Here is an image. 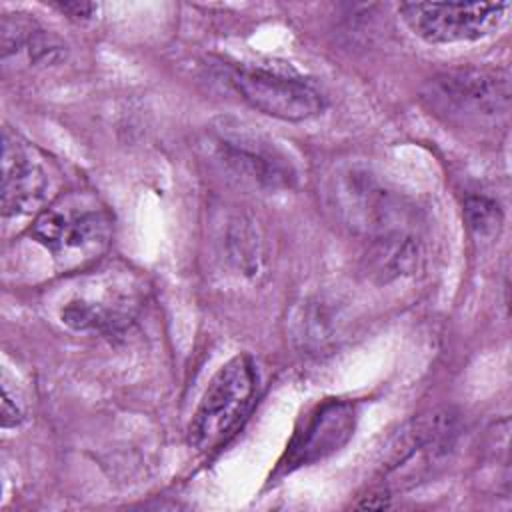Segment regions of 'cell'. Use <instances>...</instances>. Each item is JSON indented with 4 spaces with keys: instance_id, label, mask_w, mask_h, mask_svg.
I'll return each mask as SVG.
<instances>
[{
    "instance_id": "cell-2",
    "label": "cell",
    "mask_w": 512,
    "mask_h": 512,
    "mask_svg": "<svg viewBox=\"0 0 512 512\" xmlns=\"http://www.w3.org/2000/svg\"><path fill=\"white\" fill-rule=\"evenodd\" d=\"M508 2H406L398 12L406 26L428 44L472 42L496 32Z\"/></svg>"
},
{
    "instance_id": "cell-8",
    "label": "cell",
    "mask_w": 512,
    "mask_h": 512,
    "mask_svg": "<svg viewBox=\"0 0 512 512\" xmlns=\"http://www.w3.org/2000/svg\"><path fill=\"white\" fill-rule=\"evenodd\" d=\"M48 174L30 150L4 130L2 136V214H30L48 194Z\"/></svg>"
},
{
    "instance_id": "cell-12",
    "label": "cell",
    "mask_w": 512,
    "mask_h": 512,
    "mask_svg": "<svg viewBox=\"0 0 512 512\" xmlns=\"http://www.w3.org/2000/svg\"><path fill=\"white\" fill-rule=\"evenodd\" d=\"M466 222L468 228L480 240H492L500 234L502 228V210L500 206L486 196H470L466 200Z\"/></svg>"
},
{
    "instance_id": "cell-1",
    "label": "cell",
    "mask_w": 512,
    "mask_h": 512,
    "mask_svg": "<svg viewBox=\"0 0 512 512\" xmlns=\"http://www.w3.org/2000/svg\"><path fill=\"white\" fill-rule=\"evenodd\" d=\"M258 374L250 356L226 362L208 384L190 422V444L200 452L220 446L244 420L254 404Z\"/></svg>"
},
{
    "instance_id": "cell-13",
    "label": "cell",
    "mask_w": 512,
    "mask_h": 512,
    "mask_svg": "<svg viewBox=\"0 0 512 512\" xmlns=\"http://www.w3.org/2000/svg\"><path fill=\"white\" fill-rule=\"evenodd\" d=\"M62 322L74 330H92V328H106L114 324L112 314L90 302H70L62 310Z\"/></svg>"
},
{
    "instance_id": "cell-7",
    "label": "cell",
    "mask_w": 512,
    "mask_h": 512,
    "mask_svg": "<svg viewBox=\"0 0 512 512\" xmlns=\"http://www.w3.org/2000/svg\"><path fill=\"white\" fill-rule=\"evenodd\" d=\"M32 236L60 260H88L100 254L110 238L108 216L96 210H42L34 224Z\"/></svg>"
},
{
    "instance_id": "cell-16",
    "label": "cell",
    "mask_w": 512,
    "mask_h": 512,
    "mask_svg": "<svg viewBox=\"0 0 512 512\" xmlns=\"http://www.w3.org/2000/svg\"><path fill=\"white\" fill-rule=\"evenodd\" d=\"M2 428H16L22 422V410L16 404V400H12L10 392L6 386H2Z\"/></svg>"
},
{
    "instance_id": "cell-10",
    "label": "cell",
    "mask_w": 512,
    "mask_h": 512,
    "mask_svg": "<svg viewBox=\"0 0 512 512\" xmlns=\"http://www.w3.org/2000/svg\"><path fill=\"white\" fill-rule=\"evenodd\" d=\"M420 262V244L408 230L390 232L372 240L368 250V268L378 282H390L416 272Z\"/></svg>"
},
{
    "instance_id": "cell-9",
    "label": "cell",
    "mask_w": 512,
    "mask_h": 512,
    "mask_svg": "<svg viewBox=\"0 0 512 512\" xmlns=\"http://www.w3.org/2000/svg\"><path fill=\"white\" fill-rule=\"evenodd\" d=\"M354 430V408L346 402H326L304 424L288 446L286 464L288 470L304 466L336 452Z\"/></svg>"
},
{
    "instance_id": "cell-5",
    "label": "cell",
    "mask_w": 512,
    "mask_h": 512,
    "mask_svg": "<svg viewBox=\"0 0 512 512\" xmlns=\"http://www.w3.org/2000/svg\"><path fill=\"white\" fill-rule=\"evenodd\" d=\"M230 84L254 110L288 122L318 116L326 102L312 84L260 68H236Z\"/></svg>"
},
{
    "instance_id": "cell-14",
    "label": "cell",
    "mask_w": 512,
    "mask_h": 512,
    "mask_svg": "<svg viewBox=\"0 0 512 512\" xmlns=\"http://www.w3.org/2000/svg\"><path fill=\"white\" fill-rule=\"evenodd\" d=\"M248 224L250 222H244V220L234 222L228 234V244H230L232 258L238 260V264L244 270L254 272L258 266V240L254 230Z\"/></svg>"
},
{
    "instance_id": "cell-17",
    "label": "cell",
    "mask_w": 512,
    "mask_h": 512,
    "mask_svg": "<svg viewBox=\"0 0 512 512\" xmlns=\"http://www.w3.org/2000/svg\"><path fill=\"white\" fill-rule=\"evenodd\" d=\"M358 508H374V510H382V508H388L390 502L386 496H366L362 502L356 504Z\"/></svg>"
},
{
    "instance_id": "cell-3",
    "label": "cell",
    "mask_w": 512,
    "mask_h": 512,
    "mask_svg": "<svg viewBox=\"0 0 512 512\" xmlns=\"http://www.w3.org/2000/svg\"><path fill=\"white\" fill-rule=\"evenodd\" d=\"M430 88L432 102L452 118L482 124L508 112L510 80L502 70H450L436 76Z\"/></svg>"
},
{
    "instance_id": "cell-11",
    "label": "cell",
    "mask_w": 512,
    "mask_h": 512,
    "mask_svg": "<svg viewBox=\"0 0 512 512\" xmlns=\"http://www.w3.org/2000/svg\"><path fill=\"white\" fill-rule=\"evenodd\" d=\"M340 312L332 302L310 298L292 316V338L302 350L318 352L334 342L340 332Z\"/></svg>"
},
{
    "instance_id": "cell-6",
    "label": "cell",
    "mask_w": 512,
    "mask_h": 512,
    "mask_svg": "<svg viewBox=\"0 0 512 512\" xmlns=\"http://www.w3.org/2000/svg\"><path fill=\"white\" fill-rule=\"evenodd\" d=\"M336 202L344 220L372 238L406 230V210L398 196L386 190L366 170L350 168L336 182Z\"/></svg>"
},
{
    "instance_id": "cell-4",
    "label": "cell",
    "mask_w": 512,
    "mask_h": 512,
    "mask_svg": "<svg viewBox=\"0 0 512 512\" xmlns=\"http://www.w3.org/2000/svg\"><path fill=\"white\" fill-rule=\"evenodd\" d=\"M220 162L240 180L258 188H290L294 168L274 142L236 122H220L214 130Z\"/></svg>"
},
{
    "instance_id": "cell-15",
    "label": "cell",
    "mask_w": 512,
    "mask_h": 512,
    "mask_svg": "<svg viewBox=\"0 0 512 512\" xmlns=\"http://www.w3.org/2000/svg\"><path fill=\"white\" fill-rule=\"evenodd\" d=\"M54 8L74 22H88L96 12V4L92 2H56Z\"/></svg>"
}]
</instances>
